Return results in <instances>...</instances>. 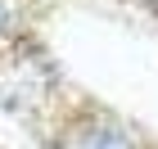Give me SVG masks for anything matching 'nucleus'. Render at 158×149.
Wrapping results in <instances>:
<instances>
[{"instance_id": "f257e3e1", "label": "nucleus", "mask_w": 158, "mask_h": 149, "mask_svg": "<svg viewBox=\"0 0 158 149\" xmlns=\"http://www.w3.org/2000/svg\"><path fill=\"white\" fill-rule=\"evenodd\" d=\"M90 149H131V140H127V136H118V131H104V136H95V140H90Z\"/></svg>"}, {"instance_id": "f03ea898", "label": "nucleus", "mask_w": 158, "mask_h": 149, "mask_svg": "<svg viewBox=\"0 0 158 149\" xmlns=\"http://www.w3.org/2000/svg\"><path fill=\"white\" fill-rule=\"evenodd\" d=\"M9 27V9H5V0H0V32Z\"/></svg>"}]
</instances>
